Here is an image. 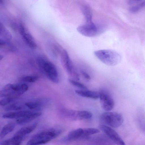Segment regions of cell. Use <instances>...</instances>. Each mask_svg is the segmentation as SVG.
Masks as SVG:
<instances>
[{
  "label": "cell",
  "mask_w": 145,
  "mask_h": 145,
  "mask_svg": "<svg viewBox=\"0 0 145 145\" xmlns=\"http://www.w3.org/2000/svg\"><path fill=\"white\" fill-rule=\"evenodd\" d=\"M62 132V130L58 128H52L43 131L33 136L27 144L34 145L46 143L58 137Z\"/></svg>",
  "instance_id": "6da1fadb"
},
{
  "label": "cell",
  "mask_w": 145,
  "mask_h": 145,
  "mask_svg": "<svg viewBox=\"0 0 145 145\" xmlns=\"http://www.w3.org/2000/svg\"><path fill=\"white\" fill-rule=\"evenodd\" d=\"M95 56L101 62L105 64L113 66L120 61L121 57L117 51L112 50H102L94 52Z\"/></svg>",
  "instance_id": "7a4b0ae2"
},
{
  "label": "cell",
  "mask_w": 145,
  "mask_h": 145,
  "mask_svg": "<svg viewBox=\"0 0 145 145\" xmlns=\"http://www.w3.org/2000/svg\"><path fill=\"white\" fill-rule=\"evenodd\" d=\"M37 62L39 67L50 80L55 83L59 82L58 72L56 66L52 63L41 57L38 58Z\"/></svg>",
  "instance_id": "3957f363"
},
{
  "label": "cell",
  "mask_w": 145,
  "mask_h": 145,
  "mask_svg": "<svg viewBox=\"0 0 145 145\" xmlns=\"http://www.w3.org/2000/svg\"><path fill=\"white\" fill-rule=\"evenodd\" d=\"M28 88V85L25 84H8L5 85L0 91V97L14 96L18 97L25 92Z\"/></svg>",
  "instance_id": "277c9868"
},
{
  "label": "cell",
  "mask_w": 145,
  "mask_h": 145,
  "mask_svg": "<svg viewBox=\"0 0 145 145\" xmlns=\"http://www.w3.org/2000/svg\"><path fill=\"white\" fill-rule=\"evenodd\" d=\"M100 118L105 125L113 128L119 127L123 121V118L121 114L110 111H107L103 113Z\"/></svg>",
  "instance_id": "5b68a950"
},
{
  "label": "cell",
  "mask_w": 145,
  "mask_h": 145,
  "mask_svg": "<svg viewBox=\"0 0 145 145\" xmlns=\"http://www.w3.org/2000/svg\"><path fill=\"white\" fill-rule=\"evenodd\" d=\"M77 30L81 34L88 37H95L100 33V31L92 22V20H86L85 24L77 27Z\"/></svg>",
  "instance_id": "8992f818"
},
{
  "label": "cell",
  "mask_w": 145,
  "mask_h": 145,
  "mask_svg": "<svg viewBox=\"0 0 145 145\" xmlns=\"http://www.w3.org/2000/svg\"><path fill=\"white\" fill-rule=\"evenodd\" d=\"M60 57L61 64L66 71L69 75L78 80L79 75L75 71L68 53L66 50L63 49L61 51Z\"/></svg>",
  "instance_id": "52a82bcc"
},
{
  "label": "cell",
  "mask_w": 145,
  "mask_h": 145,
  "mask_svg": "<svg viewBox=\"0 0 145 145\" xmlns=\"http://www.w3.org/2000/svg\"><path fill=\"white\" fill-rule=\"evenodd\" d=\"M62 111L64 116L73 120L88 119L91 118L92 116L91 113L86 110L65 109Z\"/></svg>",
  "instance_id": "ba28073f"
},
{
  "label": "cell",
  "mask_w": 145,
  "mask_h": 145,
  "mask_svg": "<svg viewBox=\"0 0 145 145\" xmlns=\"http://www.w3.org/2000/svg\"><path fill=\"white\" fill-rule=\"evenodd\" d=\"M100 128L114 142L119 145H124L125 143L117 133L111 127L105 124L100 126Z\"/></svg>",
  "instance_id": "9c48e42d"
},
{
  "label": "cell",
  "mask_w": 145,
  "mask_h": 145,
  "mask_svg": "<svg viewBox=\"0 0 145 145\" xmlns=\"http://www.w3.org/2000/svg\"><path fill=\"white\" fill-rule=\"evenodd\" d=\"M50 100L48 98H41L32 100L26 102L25 105L29 108L33 110H40L47 106Z\"/></svg>",
  "instance_id": "30bf717a"
},
{
  "label": "cell",
  "mask_w": 145,
  "mask_h": 145,
  "mask_svg": "<svg viewBox=\"0 0 145 145\" xmlns=\"http://www.w3.org/2000/svg\"><path fill=\"white\" fill-rule=\"evenodd\" d=\"M101 106L105 111H110L114 105V99L110 95L105 91L99 92V98Z\"/></svg>",
  "instance_id": "8fae6325"
},
{
  "label": "cell",
  "mask_w": 145,
  "mask_h": 145,
  "mask_svg": "<svg viewBox=\"0 0 145 145\" xmlns=\"http://www.w3.org/2000/svg\"><path fill=\"white\" fill-rule=\"evenodd\" d=\"M19 32L24 40L29 47L32 49L37 48V44L34 38L22 24L20 25Z\"/></svg>",
  "instance_id": "7c38bea8"
},
{
  "label": "cell",
  "mask_w": 145,
  "mask_h": 145,
  "mask_svg": "<svg viewBox=\"0 0 145 145\" xmlns=\"http://www.w3.org/2000/svg\"><path fill=\"white\" fill-rule=\"evenodd\" d=\"M12 35L1 23L0 24V44L1 46L8 44L12 39Z\"/></svg>",
  "instance_id": "4fadbf2b"
},
{
  "label": "cell",
  "mask_w": 145,
  "mask_h": 145,
  "mask_svg": "<svg viewBox=\"0 0 145 145\" xmlns=\"http://www.w3.org/2000/svg\"><path fill=\"white\" fill-rule=\"evenodd\" d=\"M42 114V113L39 112H31L25 116L17 119L16 123L19 124H23L29 122Z\"/></svg>",
  "instance_id": "5bb4252c"
},
{
  "label": "cell",
  "mask_w": 145,
  "mask_h": 145,
  "mask_svg": "<svg viewBox=\"0 0 145 145\" xmlns=\"http://www.w3.org/2000/svg\"><path fill=\"white\" fill-rule=\"evenodd\" d=\"M75 92L77 95L83 97L93 99H97L99 98V92L95 91L88 89H78L76 90Z\"/></svg>",
  "instance_id": "9a60e30c"
},
{
  "label": "cell",
  "mask_w": 145,
  "mask_h": 145,
  "mask_svg": "<svg viewBox=\"0 0 145 145\" xmlns=\"http://www.w3.org/2000/svg\"><path fill=\"white\" fill-rule=\"evenodd\" d=\"M83 128H79L70 131L68 135L63 139L64 141H69L76 140L82 137Z\"/></svg>",
  "instance_id": "2e32d148"
},
{
  "label": "cell",
  "mask_w": 145,
  "mask_h": 145,
  "mask_svg": "<svg viewBox=\"0 0 145 145\" xmlns=\"http://www.w3.org/2000/svg\"><path fill=\"white\" fill-rule=\"evenodd\" d=\"M37 125V123L36 122L29 125L23 127L18 130L14 135L25 137L26 135L33 131Z\"/></svg>",
  "instance_id": "e0dca14e"
},
{
  "label": "cell",
  "mask_w": 145,
  "mask_h": 145,
  "mask_svg": "<svg viewBox=\"0 0 145 145\" xmlns=\"http://www.w3.org/2000/svg\"><path fill=\"white\" fill-rule=\"evenodd\" d=\"M24 137L14 135L11 138L3 141L0 143L1 145H18L22 142Z\"/></svg>",
  "instance_id": "ac0fdd59"
},
{
  "label": "cell",
  "mask_w": 145,
  "mask_h": 145,
  "mask_svg": "<svg viewBox=\"0 0 145 145\" xmlns=\"http://www.w3.org/2000/svg\"><path fill=\"white\" fill-rule=\"evenodd\" d=\"M29 111H20L14 112H10L4 114L3 117L6 119H18L23 117L29 113Z\"/></svg>",
  "instance_id": "d6986e66"
},
{
  "label": "cell",
  "mask_w": 145,
  "mask_h": 145,
  "mask_svg": "<svg viewBox=\"0 0 145 145\" xmlns=\"http://www.w3.org/2000/svg\"><path fill=\"white\" fill-rule=\"evenodd\" d=\"M15 127V124L12 122L9 123L5 125L0 133V139H3L7 135L12 132Z\"/></svg>",
  "instance_id": "ffe728a7"
},
{
  "label": "cell",
  "mask_w": 145,
  "mask_h": 145,
  "mask_svg": "<svg viewBox=\"0 0 145 145\" xmlns=\"http://www.w3.org/2000/svg\"><path fill=\"white\" fill-rule=\"evenodd\" d=\"M100 132L98 129L93 128H83L82 137H86L97 133Z\"/></svg>",
  "instance_id": "44dd1931"
},
{
  "label": "cell",
  "mask_w": 145,
  "mask_h": 145,
  "mask_svg": "<svg viewBox=\"0 0 145 145\" xmlns=\"http://www.w3.org/2000/svg\"><path fill=\"white\" fill-rule=\"evenodd\" d=\"M23 106L18 103H15L9 104L5 108L6 111H17L21 110L23 108Z\"/></svg>",
  "instance_id": "7402d4cb"
},
{
  "label": "cell",
  "mask_w": 145,
  "mask_h": 145,
  "mask_svg": "<svg viewBox=\"0 0 145 145\" xmlns=\"http://www.w3.org/2000/svg\"><path fill=\"white\" fill-rule=\"evenodd\" d=\"M18 98V97L14 96L4 97L0 100V105L2 106L6 105L12 102Z\"/></svg>",
  "instance_id": "603a6c76"
},
{
  "label": "cell",
  "mask_w": 145,
  "mask_h": 145,
  "mask_svg": "<svg viewBox=\"0 0 145 145\" xmlns=\"http://www.w3.org/2000/svg\"><path fill=\"white\" fill-rule=\"evenodd\" d=\"M69 81L73 86L78 88L79 89H87V87L83 84L72 79H69Z\"/></svg>",
  "instance_id": "cb8c5ba5"
},
{
  "label": "cell",
  "mask_w": 145,
  "mask_h": 145,
  "mask_svg": "<svg viewBox=\"0 0 145 145\" xmlns=\"http://www.w3.org/2000/svg\"><path fill=\"white\" fill-rule=\"evenodd\" d=\"M38 79V77L36 76H27L23 77L22 81L28 82H34Z\"/></svg>",
  "instance_id": "d4e9b609"
},
{
  "label": "cell",
  "mask_w": 145,
  "mask_h": 145,
  "mask_svg": "<svg viewBox=\"0 0 145 145\" xmlns=\"http://www.w3.org/2000/svg\"><path fill=\"white\" fill-rule=\"evenodd\" d=\"M145 6V1L137 5L132 7L130 9V10L132 12H136Z\"/></svg>",
  "instance_id": "484cf974"
},
{
  "label": "cell",
  "mask_w": 145,
  "mask_h": 145,
  "mask_svg": "<svg viewBox=\"0 0 145 145\" xmlns=\"http://www.w3.org/2000/svg\"><path fill=\"white\" fill-rule=\"evenodd\" d=\"M81 73L84 77L87 80H89L91 77L86 72L82 70L81 71Z\"/></svg>",
  "instance_id": "4316f807"
},
{
  "label": "cell",
  "mask_w": 145,
  "mask_h": 145,
  "mask_svg": "<svg viewBox=\"0 0 145 145\" xmlns=\"http://www.w3.org/2000/svg\"><path fill=\"white\" fill-rule=\"evenodd\" d=\"M129 4H132L134 3L137 1V0H127Z\"/></svg>",
  "instance_id": "83f0119b"
},
{
  "label": "cell",
  "mask_w": 145,
  "mask_h": 145,
  "mask_svg": "<svg viewBox=\"0 0 145 145\" xmlns=\"http://www.w3.org/2000/svg\"><path fill=\"white\" fill-rule=\"evenodd\" d=\"M137 0V1H140V0Z\"/></svg>",
  "instance_id": "f1b7e54d"
}]
</instances>
